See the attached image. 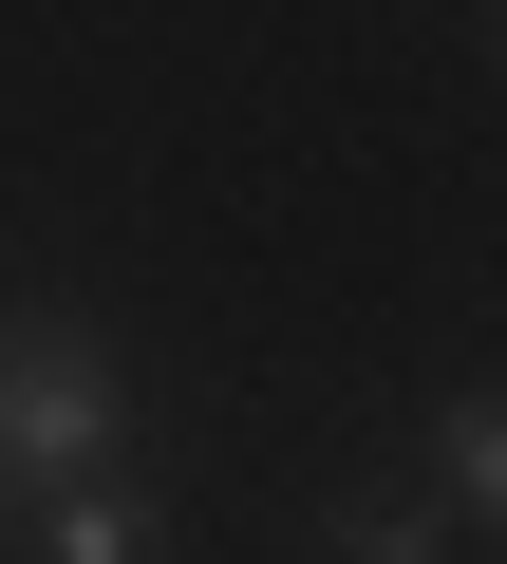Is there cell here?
<instances>
[{
    "label": "cell",
    "mask_w": 507,
    "mask_h": 564,
    "mask_svg": "<svg viewBox=\"0 0 507 564\" xmlns=\"http://www.w3.org/2000/svg\"><path fill=\"white\" fill-rule=\"evenodd\" d=\"M339 564H432V508H414V489H376V508H339Z\"/></svg>",
    "instance_id": "277c9868"
},
{
    "label": "cell",
    "mask_w": 507,
    "mask_h": 564,
    "mask_svg": "<svg viewBox=\"0 0 507 564\" xmlns=\"http://www.w3.org/2000/svg\"><path fill=\"white\" fill-rule=\"evenodd\" d=\"M432 470H451V508H470V527H507V395H451Z\"/></svg>",
    "instance_id": "3957f363"
},
{
    "label": "cell",
    "mask_w": 507,
    "mask_h": 564,
    "mask_svg": "<svg viewBox=\"0 0 507 564\" xmlns=\"http://www.w3.org/2000/svg\"><path fill=\"white\" fill-rule=\"evenodd\" d=\"M38 527H57V564H169V527H151L132 489H95V470H76V489H57Z\"/></svg>",
    "instance_id": "7a4b0ae2"
},
{
    "label": "cell",
    "mask_w": 507,
    "mask_h": 564,
    "mask_svg": "<svg viewBox=\"0 0 507 564\" xmlns=\"http://www.w3.org/2000/svg\"><path fill=\"white\" fill-rule=\"evenodd\" d=\"M113 452H132L113 339H95V321H0V470H20V489H76V470H113Z\"/></svg>",
    "instance_id": "6da1fadb"
}]
</instances>
